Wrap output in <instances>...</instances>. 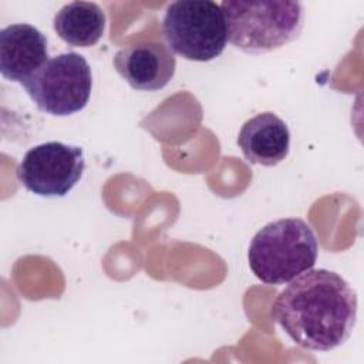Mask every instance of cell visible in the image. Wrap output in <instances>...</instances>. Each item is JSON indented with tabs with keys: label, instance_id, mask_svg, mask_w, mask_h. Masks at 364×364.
Returning a JSON list of instances; mask_svg holds the SVG:
<instances>
[{
	"label": "cell",
	"instance_id": "3957f363",
	"mask_svg": "<svg viewBox=\"0 0 364 364\" xmlns=\"http://www.w3.org/2000/svg\"><path fill=\"white\" fill-rule=\"evenodd\" d=\"M228 40L249 54L277 50L296 40L303 28L304 11L299 1H230L220 4Z\"/></svg>",
	"mask_w": 364,
	"mask_h": 364
},
{
	"label": "cell",
	"instance_id": "277c9868",
	"mask_svg": "<svg viewBox=\"0 0 364 364\" xmlns=\"http://www.w3.org/2000/svg\"><path fill=\"white\" fill-rule=\"evenodd\" d=\"M162 33L169 50L191 61H210L228 44L225 14L212 0H178L168 4Z\"/></svg>",
	"mask_w": 364,
	"mask_h": 364
},
{
	"label": "cell",
	"instance_id": "7a4b0ae2",
	"mask_svg": "<svg viewBox=\"0 0 364 364\" xmlns=\"http://www.w3.org/2000/svg\"><path fill=\"white\" fill-rule=\"evenodd\" d=\"M317 253L318 243L310 225L299 218H283L256 232L247 260L260 282L284 284L313 269Z\"/></svg>",
	"mask_w": 364,
	"mask_h": 364
},
{
	"label": "cell",
	"instance_id": "8992f818",
	"mask_svg": "<svg viewBox=\"0 0 364 364\" xmlns=\"http://www.w3.org/2000/svg\"><path fill=\"white\" fill-rule=\"evenodd\" d=\"M85 169L80 146L50 141L30 148L17 166L21 185L44 198L65 196L81 179Z\"/></svg>",
	"mask_w": 364,
	"mask_h": 364
},
{
	"label": "cell",
	"instance_id": "5b68a950",
	"mask_svg": "<svg viewBox=\"0 0 364 364\" xmlns=\"http://www.w3.org/2000/svg\"><path fill=\"white\" fill-rule=\"evenodd\" d=\"M21 85L40 111L65 117L84 109L88 104L92 74L81 54L68 51L48 58Z\"/></svg>",
	"mask_w": 364,
	"mask_h": 364
},
{
	"label": "cell",
	"instance_id": "6da1fadb",
	"mask_svg": "<svg viewBox=\"0 0 364 364\" xmlns=\"http://www.w3.org/2000/svg\"><path fill=\"white\" fill-rule=\"evenodd\" d=\"M274 299L270 316L297 346L330 351L348 340L357 321L355 290L338 273L310 269Z\"/></svg>",
	"mask_w": 364,
	"mask_h": 364
},
{
	"label": "cell",
	"instance_id": "9c48e42d",
	"mask_svg": "<svg viewBox=\"0 0 364 364\" xmlns=\"http://www.w3.org/2000/svg\"><path fill=\"white\" fill-rule=\"evenodd\" d=\"M237 145L247 162L274 166L289 155L290 131L274 112H260L242 125Z\"/></svg>",
	"mask_w": 364,
	"mask_h": 364
},
{
	"label": "cell",
	"instance_id": "ba28073f",
	"mask_svg": "<svg viewBox=\"0 0 364 364\" xmlns=\"http://www.w3.org/2000/svg\"><path fill=\"white\" fill-rule=\"evenodd\" d=\"M47 61V38L34 26L16 23L0 31V73L6 80L21 84Z\"/></svg>",
	"mask_w": 364,
	"mask_h": 364
},
{
	"label": "cell",
	"instance_id": "52a82bcc",
	"mask_svg": "<svg viewBox=\"0 0 364 364\" xmlns=\"http://www.w3.org/2000/svg\"><path fill=\"white\" fill-rule=\"evenodd\" d=\"M117 73L138 91H158L169 84L176 68L175 54L159 41H144L118 50Z\"/></svg>",
	"mask_w": 364,
	"mask_h": 364
},
{
	"label": "cell",
	"instance_id": "30bf717a",
	"mask_svg": "<svg viewBox=\"0 0 364 364\" xmlns=\"http://www.w3.org/2000/svg\"><path fill=\"white\" fill-rule=\"evenodd\" d=\"M104 10L92 1H71L63 6L53 20L57 36L73 47L95 46L105 33Z\"/></svg>",
	"mask_w": 364,
	"mask_h": 364
}]
</instances>
